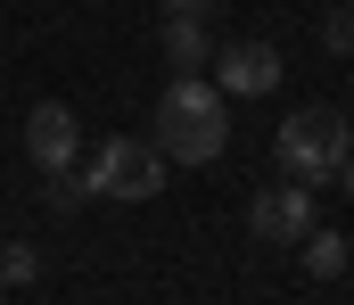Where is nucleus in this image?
I'll list each match as a JSON object with an SVG mask.
<instances>
[{
  "mask_svg": "<svg viewBox=\"0 0 354 305\" xmlns=\"http://www.w3.org/2000/svg\"><path fill=\"white\" fill-rule=\"evenodd\" d=\"M338 182H346V198H354V157H346V165H338Z\"/></svg>",
  "mask_w": 354,
  "mask_h": 305,
  "instance_id": "obj_12",
  "label": "nucleus"
},
{
  "mask_svg": "<svg viewBox=\"0 0 354 305\" xmlns=\"http://www.w3.org/2000/svg\"><path fill=\"white\" fill-rule=\"evenodd\" d=\"M25 157H33V174H75L83 132H75V107H66V100L25 107Z\"/></svg>",
  "mask_w": 354,
  "mask_h": 305,
  "instance_id": "obj_4",
  "label": "nucleus"
},
{
  "mask_svg": "<svg viewBox=\"0 0 354 305\" xmlns=\"http://www.w3.org/2000/svg\"><path fill=\"white\" fill-rule=\"evenodd\" d=\"M174 17H214V0H165Z\"/></svg>",
  "mask_w": 354,
  "mask_h": 305,
  "instance_id": "obj_11",
  "label": "nucleus"
},
{
  "mask_svg": "<svg viewBox=\"0 0 354 305\" xmlns=\"http://www.w3.org/2000/svg\"><path fill=\"white\" fill-rule=\"evenodd\" d=\"M157 149L174 165H214L231 149V115H223V91L198 83V75H174L157 91Z\"/></svg>",
  "mask_w": 354,
  "mask_h": 305,
  "instance_id": "obj_1",
  "label": "nucleus"
},
{
  "mask_svg": "<svg viewBox=\"0 0 354 305\" xmlns=\"http://www.w3.org/2000/svg\"><path fill=\"white\" fill-rule=\"evenodd\" d=\"M165 58H174V75H198L206 58H214V33H206V17H165Z\"/></svg>",
  "mask_w": 354,
  "mask_h": 305,
  "instance_id": "obj_7",
  "label": "nucleus"
},
{
  "mask_svg": "<svg viewBox=\"0 0 354 305\" xmlns=\"http://www.w3.org/2000/svg\"><path fill=\"white\" fill-rule=\"evenodd\" d=\"M0 305H8V289H0Z\"/></svg>",
  "mask_w": 354,
  "mask_h": 305,
  "instance_id": "obj_13",
  "label": "nucleus"
},
{
  "mask_svg": "<svg viewBox=\"0 0 354 305\" xmlns=\"http://www.w3.org/2000/svg\"><path fill=\"white\" fill-rule=\"evenodd\" d=\"M272 149H280V174H288V182L322 190V182H338V165L354 157V132H346L338 107H297V115L272 132Z\"/></svg>",
  "mask_w": 354,
  "mask_h": 305,
  "instance_id": "obj_2",
  "label": "nucleus"
},
{
  "mask_svg": "<svg viewBox=\"0 0 354 305\" xmlns=\"http://www.w3.org/2000/svg\"><path fill=\"white\" fill-rule=\"evenodd\" d=\"M33 281H41V256L25 239H0V289H33Z\"/></svg>",
  "mask_w": 354,
  "mask_h": 305,
  "instance_id": "obj_9",
  "label": "nucleus"
},
{
  "mask_svg": "<svg viewBox=\"0 0 354 305\" xmlns=\"http://www.w3.org/2000/svg\"><path fill=\"white\" fill-rule=\"evenodd\" d=\"M297 248H305V272H313V281H338V272H346V239H338V231H305Z\"/></svg>",
  "mask_w": 354,
  "mask_h": 305,
  "instance_id": "obj_8",
  "label": "nucleus"
},
{
  "mask_svg": "<svg viewBox=\"0 0 354 305\" xmlns=\"http://www.w3.org/2000/svg\"><path fill=\"white\" fill-rule=\"evenodd\" d=\"M346 8H354V0H346Z\"/></svg>",
  "mask_w": 354,
  "mask_h": 305,
  "instance_id": "obj_14",
  "label": "nucleus"
},
{
  "mask_svg": "<svg viewBox=\"0 0 354 305\" xmlns=\"http://www.w3.org/2000/svg\"><path fill=\"white\" fill-rule=\"evenodd\" d=\"M214 91H231V100H264L280 91V50L272 41H214Z\"/></svg>",
  "mask_w": 354,
  "mask_h": 305,
  "instance_id": "obj_5",
  "label": "nucleus"
},
{
  "mask_svg": "<svg viewBox=\"0 0 354 305\" xmlns=\"http://www.w3.org/2000/svg\"><path fill=\"white\" fill-rule=\"evenodd\" d=\"M83 190L91 198H157L165 190V149H149V140H132V132H115V140H99L83 165Z\"/></svg>",
  "mask_w": 354,
  "mask_h": 305,
  "instance_id": "obj_3",
  "label": "nucleus"
},
{
  "mask_svg": "<svg viewBox=\"0 0 354 305\" xmlns=\"http://www.w3.org/2000/svg\"><path fill=\"white\" fill-rule=\"evenodd\" d=\"M322 50H354V8H330L322 17Z\"/></svg>",
  "mask_w": 354,
  "mask_h": 305,
  "instance_id": "obj_10",
  "label": "nucleus"
},
{
  "mask_svg": "<svg viewBox=\"0 0 354 305\" xmlns=\"http://www.w3.org/2000/svg\"><path fill=\"white\" fill-rule=\"evenodd\" d=\"M248 231H256L264 248H297V239L313 231V190H305V182H272L264 198L248 206Z\"/></svg>",
  "mask_w": 354,
  "mask_h": 305,
  "instance_id": "obj_6",
  "label": "nucleus"
}]
</instances>
